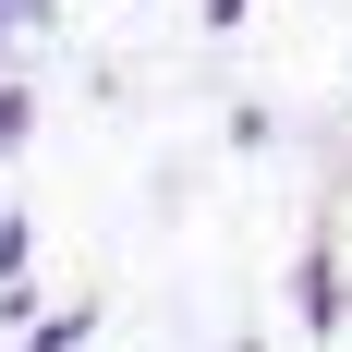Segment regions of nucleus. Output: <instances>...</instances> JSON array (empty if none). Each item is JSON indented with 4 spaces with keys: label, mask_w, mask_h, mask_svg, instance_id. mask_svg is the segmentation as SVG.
I'll return each mask as SVG.
<instances>
[{
    "label": "nucleus",
    "mask_w": 352,
    "mask_h": 352,
    "mask_svg": "<svg viewBox=\"0 0 352 352\" xmlns=\"http://www.w3.org/2000/svg\"><path fill=\"white\" fill-rule=\"evenodd\" d=\"M352 316V280H340V243H304V267H292V328H304V340H328V328Z\"/></svg>",
    "instance_id": "1"
},
{
    "label": "nucleus",
    "mask_w": 352,
    "mask_h": 352,
    "mask_svg": "<svg viewBox=\"0 0 352 352\" xmlns=\"http://www.w3.org/2000/svg\"><path fill=\"white\" fill-rule=\"evenodd\" d=\"M85 340H98V292H73V304L25 316V352H85Z\"/></svg>",
    "instance_id": "2"
},
{
    "label": "nucleus",
    "mask_w": 352,
    "mask_h": 352,
    "mask_svg": "<svg viewBox=\"0 0 352 352\" xmlns=\"http://www.w3.org/2000/svg\"><path fill=\"white\" fill-rule=\"evenodd\" d=\"M25 134H36V85H25V73H0V170L25 158Z\"/></svg>",
    "instance_id": "3"
},
{
    "label": "nucleus",
    "mask_w": 352,
    "mask_h": 352,
    "mask_svg": "<svg viewBox=\"0 0 352 352\" xmlns=\"http://www.w3.org/2000/svg\"><path fill=\"white\" fill-rule=\"evenodd\" d=\"M25 255H36V219H25V207H12V219H0V292L25 280Z\"/></svg>",
    "instance_id": "4"
},
{
    "label": "nucleus",
    "mask_w": 352,
    "mask_h": 352,
    "mask_svg": "<svg viewBox=\"0 0 352 352\" xmlns=\"http://www.w3.org/2000/svg\"><path fill=\"white\" fill-rule=\"evenodd\" d=\"M195 25H207V36H243V25H255V0H195Z\"/></svg>",
    "instance_id": "5"
},
{
    "label": "nucleus",
    "mask_w": 352,
    "mask_h": 352,
    "mask_svg": "<svg viewBox=\"0 0 352 352\" xmlns=\"http://www.w3.org/2000/svg\"><path fill=\"white\" fill-rule=\"evenodd\" d=\"M0 12H12V25H49V12H61V0H0Z\"/></svg>",
    "instance_id": "6"
},
{
    "label": "nucleus",
    "mask_w": 352,
    "mask_h": 352,
    "mask_svg": "<svg viewBox=\"0 0 352 352\" xmlns=\"http://www.w3.org/2000/svg\"><path fill=\"white\" fill-rule=\"evenodd\" d=\"M0 73H12V61H0Z\"/></svg>",
    "instance_id": "7"
}]
</instances>
